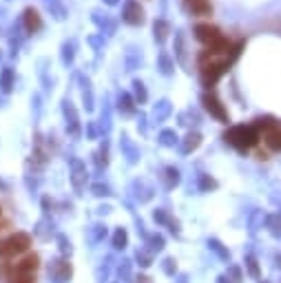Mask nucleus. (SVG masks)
Wrapping results in <instances>:
<instances>
[{
	"instance_id": "1a4fd4ad",
	"label": "nucleus",
	"mask_w": 281,
	"mask_h": 283,
	"mask_svg": "<svg viewBox=\"0 0 281 283\" xmlns=\"http://www.w3.org/2000/svg\"><path fill=\"white\" fill-rule=\"evenodd\" d=\"M199 142H202V137H199V133H191V135H186V142H184L182 151H184V153L195 151V148L199 146Z\"/></svg>"
},
{
	"instance_id": "ddd939ff",
	"label": "nucleus",
	"mask_w": 281,
	"mask_h": 283,
	"mask_svg": "<svg viewBox=\"0 0 281 283\" xmlns=\"http://www.w3.org/2000/svg\"><path fill=\"white\" fill-rule=\"evenodd\" d=\"M208 246H210L213 250H215V252H217V254H219V257H222V259H228V252L224 250V248H222V244H219V241H210Z\"/></svg>"
},
{
	"instance_id": "a211bd4d",
	"label": "nucleus",
	"mask_w": 281,
	"mask_h": 283,
	"mask_svg": "<svg viewBox=\"0 0 281 283\" xmlns=\"http://www.w3.org/2000/svg\"><path fill=\"white\" fill-rule=\"evenodd\" d=\"M230 277L232 279H235V283H239V281H242V272H239V268H230Z\"/></svg>"
},
{
	"instance_id": "dca6fc26",
	"label": "nucleus",
	"mask_w": 281,
	"mask_h": 283,
	"mask_svg": "<svg viewBox=\"0 0 281 283\" xmlns=\"http://www.w3.org/2000/svg\"><path fill=\"white\" fill-rule=\"evenodd\" d=\"M248 270H250L252 277H259V266H257V261L252 257H248Z\"/></svg>"
},
{
	"instance_id": "7ed1b4c3",
	"label": "nucleus",
	"mask_w": 281,
	"mask_h": 283,
	"mask_svg": "<svg viewBox=\"0 0 281 283\" xmlns=\"http://www.w3.org/2000/svg\"><path fill=\"white\" fill-rule=\"evenodd\" d=\"M36 268H38V257L36 254H29V257H25L20 264L13 266V274H16L20 281H27L33 272H36Z\"/></svg>"
},
{
	"instance_id": "f03ea898",
	"label": "nucleus",
	"mask_w": 281,
	"mask_h": 283,
	"mask_svg": "<svg viewBox=\"0 0 281 283\" xmlns=\"http://www.w3.org/2000/svg\"><path fill=\"white\" fill-rule=\"evenodd\" d=\"M195 38L199 40V42H204L206 46H215L224 36L219 33L217 27H213V25H197L195 27Z\"/></svg>"
},
{
	"instance_id": "5701e85b",
	"label": "nucleus",
	"mask_w": 281,
	"mask_h": 283,
	"mask_svg": "<svg viewBox=\"0 0 281 283\" xmlns=\"http://www.w3.org/2000/svg\"><path fill=\"white\" fill-rule=\"evenodd\" d=\"M106 3H109V5H115V3H118V0H106Z\"/></svg>"
},
{
	"instance_id": "9b49d317",
	"label": "nucleus",
	"mask_w": 281,
	"mask_h": 283,
	"mask_svg": "<svg viewBox=\"0 0 281 283\" xmlns=\"http://www.w3.org/2000/svg\"><path fill=\"white\" fill-rule=\"evenodd\" d=\"M113 246H115L118 250L126 246V232H124V230H118V232H115V237H113Z\"/></svg>"
},
{
	"instance_id": "aec40b11",
	"label": "nucleus",
	"mask_w": 281,
	"mask_h": 283,
	"mask_svg": "<svg viewBox=\"0 0 281 283\" xmlns=\"http://www.w3.org/2000/svg\"><path fill=\"white\" fill-rule=\"evenodd\" d=\"M164 264H166V266H164V270L169 272V274H173V261H171V259H166Z\"/></svg>"
},
{
	"instance_id": "6ab92c4d",
	"label": "nucleus",
	"mask_w": 281,
	"mask_h": 283,
	"mask_svg": "<svg viewBox=\"0 0 281 283\" xmlns=\"http://www.w3.org/2000/svg\"><path fill=\"white\" fill-rule=\"evenodd\" d=\"M153 244H155V248L159 250V248L164 246V239H162V237H153Z\"/></svg>"
},
{
	"instance_id": "4468645a",
	"label": "nucleus",
	"mask_w": 281,
	"mask_h": 283,
	"mask_svg": "<svg viewBox=\"0 0 281 283\" xmlns=\"http://www.w3.org/2000/svg\"><path fill=\"white\" fill-rule=\"evenodd\" d=\"M133 86H135V96H137V100H139V102H144V100H146V91H144V84H142V82H135Z\"/></svg>"
},
{
	"instance_id": "f257e3e1",
	"label": "nucleus",
	"mask_w": 281,
	"mask_h": 283,
	"mask_svg": "<svg viewBox=\"0 0 281 283\" xmlns=\"http://www.w3.org/2000/svg\"><path fill=\"white\" fill-rule=\"evenodd\" d=\"M226 142L239 148V151H248V148H252L259 142V133L255 126H232L226 133Z\"/></svg>"
},
{
	"instance_id": "6e6552de",
	"label": "nucleus",
	"mask_w": 281,
	"mask_h": 283,
	"mask_svg": "<svg viewBox=\"0 0 281 283\" xmlns=\"http://www.w3.org/2000/svg\"><path fill=\"white\" fill-rule=\"evenodd\" d=\"M189 5L195 16H210V11H213L208 0H189Z\"/></svg>"
},
{
	"instance_id": "f3484780",
	"label": "nucleus",
	"mask_w": 281,
	"mask_h": 283,
	"mask_svg": "<svg viewBox=\"0 0 281 283\" xmlns=\"http://www.w3.org/2000/svg\"><path fill=\"white\" fill-rule=\"evenodd\" d=\"M166 175H169V186H175L177 181H179V177H177V171H173V168H169V171H166Z\"/></svg>"
},
{
	"instance_id": "412c9836",
	"label": "nucleus",
	"mask_w": 281,
	"mask_h": 283,
	"mask_svg": "<svg viewBox=\"0 0 281 283\" xmlns=\"http://www.w3.org/2000/svg\"><path fill=\"white\" fill-rule=\"evenodd\" d=\"M139 283H151V279L149 277H139Z\"/></svg>"
},
{
	"instance_id": "9d476101",
	"label": "nucleus",
	"mask_w": 281,
	"mask_h": 283,
	"mask_svg": "<svg viewBox=\"0 0 281 283\" xmlns=\"http://www.w3.org/2000/svg\"><path fill=\"white\" fill-rule=\"evenodd\" d=\"M166 33H169V25H166L164 20H157L155 22V38L162 42V40L166 38Z\"/></svg>"
},
{
	"instance_id": "f8f14e48",
	"label": "nucleus",
	"mask_w": 281,
	"mask_h": 283,
	"mask_svg": "<svg viewBox=\"0 0 281 283\" xmlns=\"http://www.w3.org/2000/svg\"><path fill=\"white\" fill-rule=\"evenodd\" d=\"M175 139H177V135H175L173 131H164V133H162V144L171 146V144H175Z\"/></svg>"
},
{
	"instance_id": "2eb2a0df",
	"label": "nucleus",
	"mask_w": 281,
	"mask_h": 283,
	"mask_svg": "<svg viewBox=\"0 0 281 283\" xmlns=\"http://www.w3.org/2000/svg\"><path fill=\"white\" fill-rule=\"evenodd\" d=\"M3 89H5V91L11 89V71H9V69L3 73Z\"/></svg>"
},
{
	"instance_id": "20e7f679",
	"label": "nucleus",
	"mask_w": 281,
	"mask_h": 283,
	"mask_svg": "<svg viewBox=\"0 0 281 283\" xmlns=\"http://www.w3.org/2000/svg\"><path fill=\"white\" fill-rule=\"evenodd\" d=\"M202 102H204L206 111H208L210 115H215L217 120H222V122H228V113H226L224 104L219 102V100H217L215 96H213V93H206V96L202 98Z\"/></svg>"
},
{
	"instance_id": "39448f33",
	"label": "nucleus",
	"mask_w": 281,
	"mask_h": 283,
	"mask_svg": "<svg viewBox=\"0 0 281 283\" xmlns=\"http://www.w3.org/2000/svg\"><path fill=\"white\" fill-rule=\"evenodd\" d=\"M124 20L129 25H139L144 20L142 7H139L137 3H129V5H126V9H124Z\"/></svg>"
},
{
	"instance_id": "4be33fe9",
	"label": "nucleus",
	"mask_w": 281,
	"mask_h": 283,
	"mask_svg": "<svg viewBox=\"0 0 281 283\" xmlns=\"http://www.w3.org/2000/svg\"><path fill=\"white\" fill-rule=\"evenodd\" d=\"M219 283H228V281H226V277H219Z\"/></svg>"
},
{
	"instance_id": "423d86ee",
	"label": "nucleus",
	"mask_w": 281,
	"mask_h": 283,
	"mask_svg": "<svg viewBox=\"0 0 281 283\" xmlns=\"http://www.w3.org/2000/svg\"><path fill=\"white\" fill-rule=\"evenodd\" d=\"M266 144H268V148H272V151H281V126H272V129L266 131Z\"/></svg>"
},
{
	"instance_id": "0eeeda50",
	"label": "nucleus",
	"mask_w": 281,
	"mask_h": 283,
	"mask_svg": "<svg viewBox=\"0 0 281 283\" xmlns=\"http://www.w3.org/2000/svg\"><path fill=\"white\" fill-rule=\"evenodd\" d=\"M25 25H27V31H29V33L38 31L40 27H42V22H40V16H38L36 9H27L25 11Z\"/></svg>"
}]
</instances>
